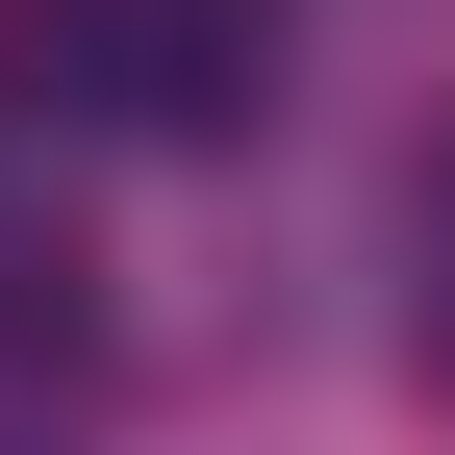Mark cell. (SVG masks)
<instances>
[{"instance_id": "6da1fadb", "label": "cell", "mask_w": 455, "mask_h": 455, "mask_svg": "<svg viewBox=\"0 0 455 455\" xmlns=\"http://www.w3.org/2000/svg\"><path fill=\"white\" fill-rule=\"evenodd\" d=\"M26 51H51V101L127 127V152L278 127V0H26Z\"/></svg>"}, {"instance_id": "7a4b0ae2", "label": "cell", "mask_w": 455, "mask_h": 455, "mask_svg": "<svg viewBox=\"0 0 455 455\" xmlns=\"http://www.w3.org/2000/svg\"><path fill=\"white\" fill-rule=\"evenodd\" d=\"M26 329H76V253H51V228L0 203V355H26Z\"/></svg>"}, {"instance_id": "3957f363", "label": "cell", "mask_w": 455, "mask_h": 455, "mask_svg": "<svg viewBox=\"0 0 455 455\" xmlns=\"http://www.w3.org/2000/svg\"><path fill=\"white\" fill-rule=\"evenodd\" d=\"M430 329H455V152H430Z\"/></svg>"}]
</instances>
